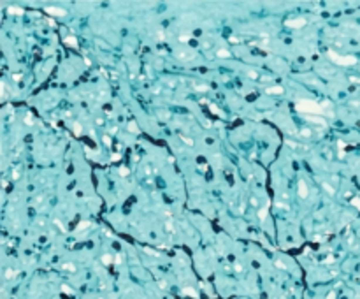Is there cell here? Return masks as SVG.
I'll return each mask as SVG.
<instances>
[{
    "instance_id": "1",
    "label": "cell",
    "mask_w": 360,
    "mask_h": 299,
    "mask_svg": "<svg viewBox=\"0 0 360 299\" xmlns=\"http://www.w3.org/2000/svg\"><path fill=\"white\" fill-rule=\"evenodd\" d=\"M295 109H297L299 113L309 114V116H313V114H322V113H323V107H322L320 104H316L315 100H308V99L297 100V104H295Z\"/></svg>"
},
{
    "instance_id": "2",
    "label": "cell",
    "mask_w": 360,
    "mask_h": 299,
    "mask_svg": "<svg viewBox=\"0 0 360 299\" xmlns=\"http://www.w3.org/2000/svg\"><path fill=\"white\" fill-rule=\"evenodd\" d=\"M329 58H330L334 63L341 65V67H350V65H355V63H357V58H355V56H351V55L341 56V55H337L336 51H329Z\"/></svg>"
},
{
    "instance_id": "3",
    "label": "cell",
    "mask_w": 360,
    "mask_h": 299,
    "mask_svg": "<svg viewBox=\"0 0 360 299\" xmlns=\"http://www.w3.org/2000/svg\"><path fill=\"white\" fill-rule=\"evenodd\" d=\"M285 25H286V26H290V28H302V26L306 25V19H304V18H295V19H286V21H285Z\"/></svg>"
},
{
    "instance_id": "4",
    "label": "cell",
    "mask_w": 360,
    "mask_h": 299,
    "mask_svg": "<svg viewBox=\"0 0 360 299\" xmlns=\"http://www.w3.org/2000/svg\"><path fill=\"white\" fill-rule=\"evenodd\" d=\"M44 11H46L47 14H51V16H65V14H67V11L62 9V7H46Z\"/></svg>"
},
{
    "instance_id": "5",
    "label": "cell",
    "mask_w": 360,
    "mask_h": 299,
    "mask_svg": "<svg viewBox=\"0 0 360 299\" xmlns=\"http://www.w3.org/2000/svg\"><path fill=\"white\" fill-rule=\"evenodd\" d=\"M308 194H309V190H308L306 181H304V180H299V195H300L302 199H306V197H308Z\"/></svg>"
},
{
    "instance_id": "6",
    "label": "cell",
    "mask_w": 360,
    "mask_h": 299,
    "mask_svg": "<svg viewBox=\"0 0 360 299\" xmlns=\"http://www.w3.org/2000/svg\"><path fill=\"white\" fill-rule=\"evenodd\" d=\"M265 93H269V95H279V93H283V88H281V86H269V88L265 90Z\"/></svg>"
},
{
    "instance_id": "7",
    "label": "cell",
    "mask_w": 360,
    "mask_h": 299,
    "mask_svg": "<svg viewBox=\"0 0 360 299\" xmlns=\"http://www.w3.org/2000/svg\"><path fill=\"white\" fill-rule=\"evenodd\" d=\"M65 44H67V46H72V48H77V39L72 37V35H69V37H65Z\"/></svg>"
},
{
    "instance_id": "8",
    "label": "cell",
    "mask_w": 360,
    "mask_h": 299,
    "mask_svg": "<svg viewBox=\"0 0 360 299\" xmlns=\"http://www.w3.org/2000/svg\"><path fill=\"white\" fill-rule=\"evenodd\" d=\"M7 11H9V14H16V16H21V14L25 12L21 7H9Z\"/></svg>"
},
{
    "instance_id": "9",
    "label": "cell",
    "mask_w": 360,
    "mask_h": 299,
    "mask_svg": "<svg viewBox=\"0 0 360 299\" xmlns=\"http://www.w3.org/2000/svg\"><path fill=\"white\" fill-rule=\"evenodd\" d=\"M306 118L309 120V121H313V123H318V125H325V120H322V118H316V116H309V114H306Z\"/></svg>"
},
{
    "instance_id": "10",
    "label": "cell",
    "mask_w": 360,
    "mask_h": 299,
    "mask_svg": "<svg viewBox=\"0 0 360 299\" xmlns=\"http://www.w3.org/2000/svg\"><path fill=\"white\" fill-rule=\"evenodd\" d=\"M183 294H186V296H191V298H197V290H195V289H191V287H186V289H183Z\"/></svg>"
},
{
    "instance_id": "11",
    "label": "cell",
    "mask_w": 360,
    "mask_h": 299,
    "mask_svg": "<svg viewBox=\"0 0 360 299\" xmlns=\"http://www.w3.org/2000/svg\"><path fill=\"white\" fill-rule=\"evenodd\" d=\"M220 58H228L230 56V51H227V49H218V53H216Z\"/></svg>"
},
{
    "instance_id": "12",
    "label": "cell",
    "mask_w": 360,
    "mask_h": 299,
    "mask_svg": "<svg viewBox=\"0 0 360 299\" xmlns=\"http://www.w3.org/2000/svg\"><path fill=\"white\" fill-rule=\"evenodd\" d=\"M267 210H269V206H264V208L258 211V218H260V220H264V218L267 217Z\"/></svg>"
},
{
    "instance_id": "13",
    "label": "cell",
    "mask_w": 360,
    "mask_h": 299,
    "mask_svg": "<svg viewBox=\"0 0 360 299\" xmlns=\"http://www.w3.org/2000/svg\"><path fill=\"white\" fill-rule=\"evenodd\" d=\"M322 187H323V188L327 190V194H330V195H334V194H336V192H334V188H332V187H330L329 183H325V181H323V183H322Z\"/></svg>"
},
{
    "instance_id": "14",
    "label": "cell",
    "mask_w": 360,
    "mask_h": 299,
    "mask_svg": "<svg viewBox=\"0 0 360 299\" xmlns=\"http://www.w3.org/2000/svg\"><path fill=\"white\" fill-rule=\"evenodd\" d=\"M128 130H130V132H139L137 123H135V121H130V123H128Z\"/></svg>"
},
{
    "instance_id": "15",
    "label": "cell",
    "mask_w": 360,
    "mask_h": 299,
    "mask_svg": "<svg viewBox=\"0 0 360 299\" xmlns=\"http://www.w3.org/2000/svg\"><path fill=\"white\" fill-rule=\"evenodd\" d=\"M102 262H104V264H111V262H113V255H109V254L102 255Z\"/></svg>"
},
{
    "instance_id": "16",
    "label": "cell",
    "mask_w": 360,
    "mask_h": 299,
    "mask_svg": "<svg viewBox=\"0 0 360 299\" xmlns=\"http://www.w3.org/2000/svg\"><path fill=\"white\" fill-rule=\"evenodd\" d=\"M62 268H63V269H67V271H70V273H74V271H76V266H74V264H69V262H67V264H62Z\"/></svg>"
},
{
    "instance_id": "17",
    "label": "cell",
    "mask_w": 360,
    "mask_h": 299,
    "mask_svg": "<svg viewBox=\"0 0 360 299\" xmlns=\"http://www.w3.org/2000/svg\"><path fill=\"white\" fill-rule=\"evenodd\" d=\"M209 107H211V111H213V113H214V114H218V116H223V113H221V111H220V109H218V107H216V106H214V104H211V106H209Z\"/></svg>"
},
{
    "instance_id": "18",
    "label": "cell",
    "mask_w": 360,
    "mask_h": 299,
    "mask_svg": "<svg viewBox=\"0 0 360 299\" xmlns=\"http://www.w3.org/2000/svg\"><path fill=\"white\" fill-rule=\"evenodd\" d=\"M343 157H344V143L339 141V158H343Z\"/></svg>"
},
{
    "instance_id": "19",
    "label": "cell",
    "mask_w": 360,
    "mask_h": 299,
    "mask_svg": "<svg viewBox=\"0 0 360 299\" xmlns=\"http://www.w3.org/2000/svg\"><path fill=\"white\" fill-rule=\"evenodd\" d=\"M351 206H355V208L360 211V199L359 197H353V199H351Z\"/></svg>"
},
{
    "instance_id": "20",
    "label": "cell",
    "mask_w": 360,
    "mask_h": 299,
    "mask_svg": "<svg viewBox=\"0 0 360 299\" xmlns=\"http://www.w3.org/2000/svg\"><path fill=\"white\" fill-rule=\"evenodd\" d=\"M195 88H197V92H207V90H209L207 85H197Z\"/></svg>"
},
{
    "instance_id": "21",
    "label": "cell",
    "mask_w": 360,
    "mask_h": 299,
    "mask_svg": "<svg viewBox=\"0 0 360 299\" xmlns=\"http://www.w3.org/2000/svg\"><path fill=\"white\" fill-rule=\"evenodd\" d=\"M90 225H91L90 222H81V224L77 225V229H76V231H81V229H86V227H90Z\"/></svg>"
},
{
    "instance_id": "22",
    "label": "cell",
    "mask_w": 360,
    "mask_h": 299,
    "mask_svg": "<svg viewBox=\"0 0 360 299\" xmlns=\"http://www.w3.org/2000/svg\"><path fill=\"white\" fill-rule=\"evenodd\" d=\"M14 276H16V271H12V269H7V271H5V278L11 280V278H14Z\"/></svg>"
},
{
    "instance_id": "23",
    "label": "cell",
    "mask_w": 360,
    "mask_h": 299,
    "mask_svg": "<svg viewBox=\"0 0 360 299\" xmlns=\"http://www.w3.org/2000/svg\"><path fill=\"white\" fill-rule=\"evenodd\" d=\"M25 123H26V125H33V118H32V114H26V116H25Z\"/></svg>"
},
{
    "instance_id": "24",
    "label": "cell",
    "mask_w": 360,
    "mask_h": 299,
    "mask_svg": "<svg viewBox=\"0 0 360 299\" xmlns=\"http://www.w3.org/2000/svg\"><path fill=\"white\" fill-rule=\"evenodd\" d=\"M179 40H181V42H188V40H190V35H188V33H181V35H179Z\"/></svg>"
},
{
    "instance_id": "25",
    "label": "cell",
    "mask_w": 360,
    "mask_h": 299,
    "mask_svg": "<svg viewBox=\"0 0 360 299\" xmlns=\"http://www.w3.org/2000/svg\"><path fill=\"white\" fill-rule=\"evenodd\" d=\"M74 132H76V136L81 134V125H79V123H74Z\"/></svg>"
},
{
    "instance_id": "26",
    "label": "cell",
    "mask_w": 360,
    "mask_h": 299,
    "mask_svg": "<svg viewBox=\"0 0 360 299\" xmlns=\"http://www.w3.org/2000/svg\"><path fill=\"white\" fill-rule=\"evenodd\" d=\"M120 174H121V176H127V174H128V169H127V167H120Z\"/></svg>"
},
{
    "instance_id": "27",
    "label": "cell",
    "mask_w": 360,
    "mask_h": 299,
    "mask_svg": "<svg viewBox=\"0 0 360 299\" xmlns=\"http://www.w3.org/2000/svg\"><path fill=\"white\" fill-rule=\"evenodd\" d=\"M62 290H63L65 294H72V289H69L67 285H62Z\"/></svg>"
},
{
    "instance_id": "28",
    "label": "cell",
    "mask_w": 360,
    "mask_h": 299,
    "mask_svg": "<svg viewBox=\"0 0 360 299\" xmlns=\"http://www.w3.org/2000/svg\"><path fill=\"white\" fill-rule=\"evenodd\" d=\"M332 262H334V257H332V255H329V257L325 259V264H332Z\"/></svg>"
},
{
    "instance_id": "29",
    "label": "cell",
    "mask_w": 360,
    "mask_h": 299,
    "mask_svg": "<svg viewBox=\"0 0 360 299\" xmlns=\"http://www.w3.org/2000/svg\"><path fill=\"white\" fill-rule=\"evenodd\" d=\"M276 266H278V268H281V269H286V266H285L281 261H276Z\"/></svg>"
},
{
    "instance_id": "30",
    "label": "cell",
    "mask_w": 360,
    "mask_h": 299,
    "mask_svg": "<svg viewBox=\"0 0 360 299\" xmlns=\"http://www.w3.org/2000/svg\"><path fill=\"white\" fill-rule=\"evenodd\" d=\"M104 143H106V144H107V146H109V144H111V139H109V136H104Z\"/></svg>"
},
{
    "instance_id": "31",
    "label": "cell",
    "mask_w": 360,
    "mask_h": 299,
    "mask_svg": "<svg viewBox=\"0 0 360 299\" xmlns=\"http://www.w3.org/2000/svg\"><path fill=\"white\" fill-rule=\"evenodd\" d=\"M181 137H183V136H181ZM183 141H184L186 144H193V141H191V139H188V137H183Z\"/></svg>"
},
{
    "instance_id": "32",
    "label": "cell",
    "mask_w": 360,
    "mask_h": 299,
    "mask_svg": "<svg viewBox=\"0 0 360 299\" xmlns=\"http://www.w3.org/2000/svg\"><path fill=\"white\" fill-rule=\"evenodd\" d=\"M278 208H283V210H288V206H286V204H283V202H278Z\"/></svg>"
},
{
    "instance_id": "33",
    "label": "cell",
    "mask_w": 360,
    "mask_h": 299,
    "mask_svg": "<svg viewBox=\"0 0 360 299\" xmlns=\"http://www.w3.org/2000/svg\"><path fill=\"white\" fill-rule=\"evenodd\" d=\"M165 229H167V231H172V224H171V222H167V224H165Z\"/></svg>"
},
{
    "instance_id": "34",
    "label": "cell",
    "mask_w": 360,
    "mask_h": 299,
    "mask_svg": "<svg viewBox=\"0 0 360 299\" xmlns=\"http://www.w3.org/2000/svg\"><path fill=\"white\" fill-rule=\"evenodd\" d=\"M327 299H336V292H330V294L327 296Z\"/></svg>"
},
{
    "instance_id": "35",
    "label": "cell",
    "mask_w": 360,
    "mask_h": 299,
    "mask_svg": "<svg viewBox=\"0 0 360 299\" xmlns=\"http://www.w3.org/2000/svg\"><path fill=\"white\" fill-rule=\"evenodd\" d=\"M235 271H239V273H241V271H242V266H241V264H235Z\"/></svg>"
},
{
    "instance_id": "36",
    "label": "cell",
    "mask_w": 360,
    "mask_h": 299,
    "mask_svg": "<svg viewBox=\"0 0 360 299\" xmlns=\"http://www.w3.org/2000/svg\"><path fill=\"white\" fill-rule=\"evenodd\" d=\"M249 76H251V77H257V76H258V74H257V72H255V70H249Z\"/></svg>"
},
{
    "instance_id": "37",
    "label": "cell",
    "mask_w": 360,
    "mask_h": 299,
    "mask_svg": "<svg viewBox=\"0 0 360 299\" xmlns=\"http://www.w3.org/2000/svg\"><path fill=\"white\" fill-rule=\"evenodd\" d=\"M19 77H21V74H14V76H12V79H14V81H18Z\"/></svg>"
}]
</instances>
